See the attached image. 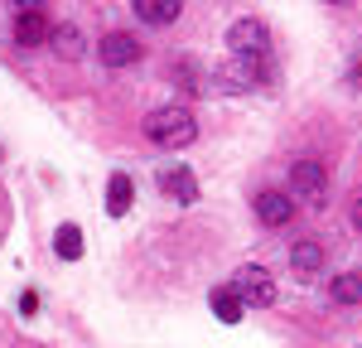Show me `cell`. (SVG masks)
I'll list each match as a JSON object with an SVG mask.
<instances>
[{"label":"cell","instance_id":"cell-1","mask_svg":"<svg viewBox=\"0 0 362 348\" xmlns=\"http://www.w3.org/2000/svg\"><path fill=\"white\" fill-rule=\"evenodd\" d=\"M145 136L155 145H169V150H184V145H194L198 136V121L189 107H155V112L145 116Z\"/></svg>","mask_w":362,"mask_h":348},{"label":"cell","instance_id":"cell-2","mask_svg":"<svg viewBox=\"0 0 362 348\" xmlns=\"http://www.w3.org/2000/svg\"><path fill=\"white\" fill-rule=\"evenodd\" d=\"M10 34H15V44L39 49V44L54 39V15H49L44 5H20V10L10 15Z\"/></svg>","mask_w":362,"mask_h":348},{"label":"cell","instance_id":"cell-3","mask_svg":"<svg viewBox=\"0 0 362 348\" xmlns=\"http://www.w3.org/2000/svg\"><path fill=\"white\" fill-rule=\"evenodd\" d=\"M227 49H232V58H271V34H266V25L261 20H237V25L227 29Z\"/></svg>","mask_w":362,"mask_h":348},{"label":"cell","instance_id":"cell-4","mask_svg":"<svg viewBox=\"0 0 362 348\" xmlns=\"http://www.w3.org/2000/svg\"><path fill=\"white\" fill-rule=\"evenodd\" d=\"M290 194L309 208H324L329 199V179H324V165H314V160H300L295 170H290Z\"/></svg>","mask_w":362,"mask_h":348},{"label":"cell","instance_id":"cell-5","mask_svg":"<svg viewBox=\"0 0 362 348\" xmlns=\"http://www.w3.org/2000/svg\"><path fill=\"white\" fill-rule=\"evenodd\" d=\"M232 290L242 295V305H271V300H276V281H271L266 266H242L237 281H232Z\"/></svg>","mask_w":362,"mask_h":348},{"label":"cell","instance_id":"cell-6","mask_svg":"<svg viewBox=\"0 0 362 348\" xmlns=\"http://www.w3.org/2000/svg\"><path fill=\"white\" fill-rule=\"evenodd\" d=\"M256 83H266V58H232L218 73V87H227V92H242V87Z\"/></svg>","mask_w":362,"mask_h":348},{"label":"cell","instance_id":"cell-7","mask_svg":"<svg viewBox=\"0 0 362 348\" xmlns=\"http://www.w3.org/2000/svg\"><path fill=\"white\" fill-rule=\"evenodd\" d=\"M256 218H261L266 228H285V223L295 218V199L280 194V189H261V194H256Z\"/></svg>","mask_w":362,"mask_h":348},{"label":"cell","instance_id":"cell-8","mask_svg":"<svg viewBox=\"0 0 362 348\" xmlns=\"http://www.w3.org/2000/svg\"><path fill=\"white\" fill-rule=\"evenodd\" d=\"M97 58H102L107 68H126V63H136V58H140V44L131 39V34L112 29V34H102V44H97Z\"/></svg>","mask_w":362,"mask_h":348},{"label":"cell","instance_id":"cell-9","mask_svg":"<svg viewBox=\"0 0 362 348\" xmlns=\"http://www.w3.org/2000/svg\"><path fill=\"white\" fill-rule=\"evenodd\" d=\"M160 194L174 203H194L198 199V179L194 170H184V165H169V170H160Z\"/></svg>","mask_w":362,"mask_h":348},{"label":"cell","instance_id":"cell-10","mask_svg":"<svg viewBox=\"0 0 362 348\" xmlns=\"http://www.w3.org/2000/svg\"><path fill=\"white\" fill-rule=\"evenodd\" d=\"M324 261H329V252H324L319 242H300V247L290 252V271H295L300 281H319V276H324Z\"/></svg>","mask_w":362,"mask_h":348},{"label":"cell","instance_id":"cell-11","mask_svg":"<svg viewBox=\"0 0 362 348\" xmlns=\"http://www.w3.org/2000/svg\"><path fill=\"white\" fill-rule=\"evenodd\" d=\"M131 203H136V184H131V174H112V179H107V218H126Z\"/></svg>","mask_w":362,"mask_h":348},{"label":"cell","instance_id":"cell-12","mask_svg":"<svg viewBox=\"0 0 362 348\" xmlns=\"http://www.w3.org/2000/svg\"><path fill=\"white\" fill-rule=\"evenodd\" d=\"M131 10H136V20H145V25H169V20H179V0H136Z\"/></svg>","mask_w":362,"mask_h":348},{"label":"cell","instance_id":"cell-13","mask_svg":"<svg viewBox=\"0 0 362 348\" xmlns=\"http://www.w3.org/2000/svg\"><path fill=\"white\" fill-rule=\"evenodd\" d=\"M213 315L223 319V324H237V319H242V295L232 286H218L213 290Z\"/></svg>","mask_w":362,"mask_h":348},{"label":"cell","instance_id":"cell-14","mask_svg":"<svg viewBox=\"0 0 362 348\" xmlns=\"http://www.w3.org/2000/svg\"><path fill=\"white\" fill-rule=\"evenodd\" d=\"M54 252L63 261H78V257H83V232L73 228V223H63V228H58V237H54Z\"/></svg>","mask_w":362,"mask_h":348},{"label":"cell","instance_id":"cell-15","mask_svg":"<svg viewBox=\"0 0 362 348\" xmlns=\"http://www.w3.org/2000/svg\"><path fill=\"white\" fill-rule=\"evenodd\" d=\"M338 305H358L362 300V276H334V286H329Z\"/></svg>","mask_w":362,"mask_h":348},{"label":"cell","instance_id":"cell-16","mask_svg":"<svg viewBox=\"0 0 362 348\" xmlns=\"http://www.w3.org/2000/svg\"><path fill=\"white\" fill-rule=\"evenodd\" d=\"M49 44H54L63 58H83V39H78V29H68V25H54V39H49Z\"/></svg>","mask_w":362,"mask_h":348},{"label":"cell","instance_id":"cell-17","mask_svg":"<svg viewBox=\"0 0 362 348\" xmlns=\"http://www.w3.org/2000/svg\"><path fill=\"white\" fill-rule=\"evenodd\" d=\"M353 223H358V228H362V203H358V208H353Z\"/></svg>","mask_w":362,"mask_h":348}]
</instances>
